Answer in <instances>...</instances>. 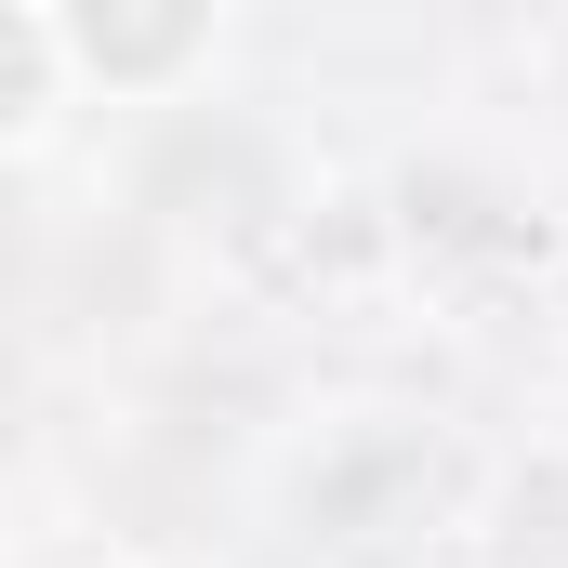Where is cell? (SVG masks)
I'll list each match as a JSON object with an SVG mask.
<instances>
[{
	"mask_svg": "<svg viewBox=\"0 0 568 568\" xmlns=\"http://www.w3.org/2000/svg\"><path fill=\"white\" fill-rule=\"evenodd\" d=\"M542 317L568 331V225H556V252H542Z\"/></svg>",
	"mask_w": 568,
	"mask_h": 568,
	"instance_id": "3957f363",
	"label": "cell"
},
{
	"mask_svg": "<svg viewBox=\"0 0 568 568\" xmlns=\"http://www.w3.org/2000/svg\"><path fill=\"white\" fill-rule=\"evenodd\" d=\"M67 53H53V0H0V159H40L67 133Z\"/></svg>",
	"mask_w": 568,
	"mask_h": 568,
	"instance_id": "7a4b0ae2",
	"label": "cell"
},
{
	"mask_svg": "<svg viewBox=\"0 0 568 568\" xmlns=\"http://www.w3.org/2000/svg\"><path fill=\"white\" fill-rule=\"evenodd\" d=\"M53 568H145L133 542H80V556H53Z\"/></svg>",
	"mask_w": 568,
	"mask_h": 568,
	"instance_id": "277c9868",
	"label": "cell"
},
{
	"mask_svg": "<svg viewBox=\"0 0 568 568\" xmlns=\"http://www.w3.org/2000/svg\"><path fill=\"white\" fill-rule=\"evenodd\" d=\"M225 0H53V53L80 106H185L225 67Z\"/></svg>",
	"mask_w": 568,
	"mask_h": 568,
	"instance_id": "6da1fadb",
	"label": "cell"
}]
</instances>
